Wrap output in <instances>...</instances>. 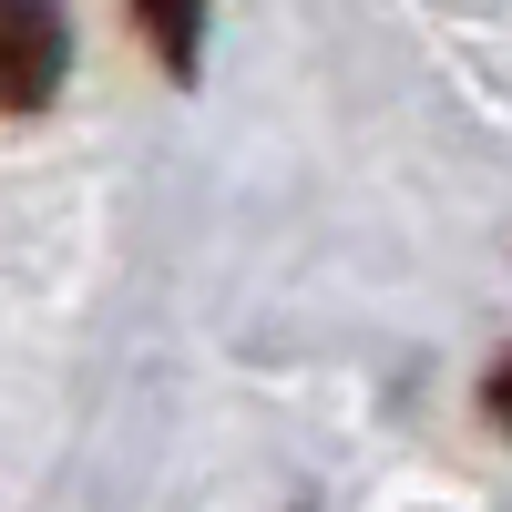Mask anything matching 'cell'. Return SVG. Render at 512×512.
Returning a JSON list of instances; mask_svg holds the SVG:
<instances>
[{"label":"cell","instance_id":"obj_1","mask_svg":"<svg viewBox=\"0 0 512 512\" xmlns=\"http://www.w3.org/2000/svg\"><path fill=\"white\" fill-rule=\"evenodd\" d=\"M72 72V31L52 0H0V113H41Z\"/></svg>","mask_w":512,"mask_h":512},{"label":"cell","instance_id":"obj_2","mask_svg":"<svg viewBox=\"0 0 512 512\" xmlns=\"http://www.w3.org/2000/svg\"><path fill=\"white\" fill-rule=\"evenodd\" d=\"M144 31L164 41V62H175V72L195 62V11H144Z\"/></svg>","mask_w":512,"mask_h":512},{"label":"cell","instance_id":"obj_3","mask_svg":"<svg viewBox=\"0 0 512 512\" xmlns=\"http://www.w3.org/2000/svg\"><path fill=\"white\" fill-rule=\"evenodd\" d=\"M482 410L512 431V349H502V359H492V379H482Z\"/></svg>","mask_w":512,"mask_h":512}]
</instances>
